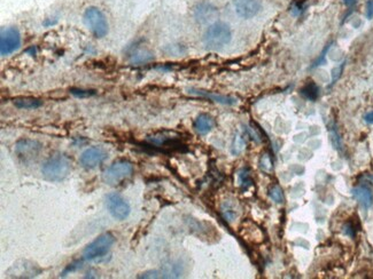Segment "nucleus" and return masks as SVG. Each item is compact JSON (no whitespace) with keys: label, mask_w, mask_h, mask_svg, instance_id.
<instances>
[{"label":"nucleus","mask_w":373,"mask_h":279,"mask_svg":"<svg viewBox=\"0 0 373 279\" xmlns=\"http://www.w3.org/2000/svg\"><path fill=\"white\" fill-rule=\"evenodd\" d=\"M232 39V31L228 23L217 21L204 32L203 44L208 49L219 50L229 45Z\"/></svg>","instance_id":"nucleus-1"},{"label":"nucleus","mask_w":373,"mask_h":279,"mask_svg":"<svg viewBox=\"0 0 373 279\" xmlns=\"http://www.w3.org/2000/svg\"><path fill=\"white\" fill-rule=\"evenodd\" d=\"M71 171V163L63 155H54L43 164L44 178L52 182H60L67 178Z\"/></svg>","instance_id":"nucleus-2"},{"label":"nucleus","mask_w":373,"mask_h":279,"mask_svg":"<svg viewBox=\"0 0 373 279\" xmlns=\"http://www.w3.org/2000/svg\"><path fill=\"white\" fill-rule=\"evenodd\" d=\"M133 174V165L127 160H119L111 165L102 174V180L106 185L115 186L129 179Z\"/></svg>","instance_id":"nucleus-3"},{"label":"nucleus","mask_w":373,"mask_h":279,"mask_svg":"<svg viewBox=\"0 0 373 279\" xmlns=\"http://www.w3.org/2000/svg\"><path fill=\"white\" fill-rule=\"evenodd\" d=\"M84 23L97 38H104L108 34V22L105 14L97 7H89L84 12Z\"/></svg>","instance_id":"nucleus-4"},{"label":"nucleus","mask_w":373,"mask_h":279,"mask_svg":"<svg viewBox=\"0 0 373 279\" xmlns=\"http://www.w3.org/2000/svg\"><path fill=\"white\" fill-rule=\"evenodd\" d=\"M115 243V237L111 232L102 233L96 238L92 243L84 248L83 256L85 260H94L98 258H101L105 254H107L109 249Z\"/></svg>","instance_id":"nucleus-5"},{"label":"nucleus","mask_w":373,"mask_h":279,"mask_svg":"<svg viewBox=\"0 0 373 279\" xmlns=\"http://www.w3.org/2000/svg\"><path fill=\"white\" fill-rule=\"evenodd\" d=\"M21 35L16 28L1 29L0 34V54L1 56H7L20 48Z\"/></svg>","instance_id":"nucleus-6"},{"label":"nucleus","mask_w":373,"mask_h":279,"mask_svg":"<svg viewBox=\"0 0 373 279\" xmlns=\"http://www.w3.org/2000/svg\"><path fill=\"white\" fill-rule=\"evenodd\" d=\"M106 205L109 213L116 220H125L131 212V207L127 201L119 193H111L106 198Z\"/></svg>","instance_id":"nucleus-7"},{"label":"nucleus","mask_w":373,"mask_h":279,"mask_svg":"<svg viewBox=\"0 0 373 279\" xmlns=\"http://www.w3.org/2000/svg\"><path fill=\"white\" fill-rule=\"evenodd\" d=\"M107 158V152L101 146H92L86 149L79 157V163L84 168L92 170L100 165Z\"/></svg>","instance_id":"nucleus-8"},{"label":"nucleus","mask_w":373,"mask_h":279,"mask_svg":"<svg viewBox=\"0 0 373 279\" xmlns=\"http://www.w3.org/2000/svg\"><path fill=\"white\" fill-rule=\"evenodd\" d=\"M236 13L243 18H253L261 12V0H233Z\"/></svg>","instance_id":"nucleus-9"},{"label":"nucleus","mask_w":373,"mask_h":279,"mask_svg":"<svg viewBox=\"0 0 373 279\" xmlns=\"http://www.w3.org/2000/svg\"><path fill=\"white\" fill-rule=\"evenodd\" d=\"M39 273L40 269L37 264L29 261H20L7 271V275L14 278H31L37 276Z\"/></svg>","instance_id":"nucleus-10"},{"label":"nucleus","mask_w":373,"mask_h":279,"mask_svg":"<svg viewBox=\"0 0 373 279\" xmlns=\"http://www.w3.org/2000/svg\"><path fill=\"white\" fill-rule=\"evenodd\" d=\"M40 145L37 141H32V140H21L16 143V153L20 157H23L24 159L27 158H32L37 155L40 150Z\"/></svg>","instance_id":"nucleus-11"},{"label":"nucleus","mask_w":373,"mask_h":279,"mask_svg":"<svg viewBox=\"0 0 373 279\" xmlns=\"http://www.w3.org/2000/svg\"><path fill=\"white\" fill-rule=\"evenodd\" d=\"M215 125H216V122H215L213 117L208 115V113H201V115L196 117L194 124H193V127H194L197 134L206 135L213 130Z\"/></svg>","instance_id":"nucleus-12"},{"label":"nucleus","mask_w":373,"mask_h":279,"mask_svg":"<svg viewBox=\"0 0 373 279\" xmlns=\"http://www.w3.org/2000/svg\"><path fill=\"white\" fill-rule=\"evenodd\" d=\"M353 196L364 208H370L373 205V193L368 186H360L353 189Z\"/></svg>","instance_id":"nucleus-13"},{"label":"nucleus","mask_w":373,"mask_h":279,"mask_svg":"<svg viewBox=\"0 0 373 279\" xmlns=\"http://www.w3.org/2000/svg\"><path fill=\"white\" fill-rule=\"evenodd\" d=\"M189 93L194 94V95H199V96H202V97H206V98H209V100L216 102V103H221V104H225V105H233V104L237 103V100L235 97L226 96V95L209 93V92L201 91V90H191Z\"/></svg>","instance_id":"nucleus-14"},{"label":"nucleus","mask_w":373,"mask_h":279,"mask_svg":"<svg viewBox=\"0 0 373 279\" xmlns=\"http://www.w3.org/2000/svg\"><path fill=\"white\" fill-rule=\"evenodd\" d=\"M300 93H301L302 96L306 97L307 100L316 101L317 98L319 97L320 91H319V87H318L316 83L309 82L308 84H306V85L301 88Z\"/></svg>","instance_id":"nucleus-15"},{"label":"nucleus","mask_w":373,"mask_h":279,"mask_svg":"<svg viewBox=\"0 0 373 279\" xmlns=\"http://www.w3.org/2000/svg\"><path fill=\"white\" fill-rule=\"evenodd\" d=\"M14 105L19 109H37L43 104V102L35 97H19L13 101Z\"/></svg>","instance_id":"nucleus-16"},{"label":"nucleus","mask_w":373,"mask_h":279,"mask_svg":"<svg viewBox=\"0 0 373 279\" xmlns=\"http://www.w3.org/2000/svg\"><path fill=\"white\" fill-rule=\"evenodd\" d=\"M215 13H216V10H215L214 7L208 5V3H201L195 10V16L197 18V21L206 22L208 20H210V18L214 16Z\"/></svg>","instance_id":"nucleus-17"},{"label":"nucleus","mask_w":373,"mask_h":279,"mask_svg":"<svg viewBox=\"0 0 373 279\" xmlns=\"http://www.w3.org/2000/svg\"><path fill=\"white\" fill-rule=\"evenodd\" d=\"M245 149H246V140H245L243 135H237L235 140H233L231 152L235 156H238V155H240Z\"/></svg>","instance_id":"nucleus-18"},{"label":"nucleus","mask_w":373,"mask_h":279,"mask_svg":"<svg viewBox=\"0 0 373 279\" xmlns=\"http://www.w3.org/2000/svg\"><path fill=\"white\" fill-rule=\"evenodd\" d=\"M131 61L133 62V63H144V62H147L149 60H152V54L148 53L147 50H144V52H141V50H136V53H132L131 54Z\"/></svg>","instance_id":"nucleus-19"},{"label":"nucleus","mask_w":373,"mask_h":279,"mask_svg":"<svg viewBox=\"0 0 373 279\" xmlns=\"http://www.w3.org/2000/svg\"><path fill=\"white\" fill-rule=\"evenodd\" d=\"M269 196L273 201H276L278 204H281L284 201V192L278 185L272 186L271 188H270Z\"/></svg>","instance_id":"nucleus-20"},{"label":"nucleus","mask_w":373,"mask_h":279,"mask_svg":"<svg viewBox=\"0 0 373 279\" xmlns=\"http://www.w3.org/2000/svg\"><path fill=\"white\" fill-rule=\"evenodd\" d=\"M222 213H223V215H224V218L228 220V221H233V220H235V218L237 216L236 207L233 206V205L229 204V203L223 205Z\"/></svg>","instance_id":"nucleus-21"},{"label":"nucleus","mask_w":373,"mask_h":279,"mask_svg":"<svg viewBox=\"0 0 373 279\" xmlns=\"http://www.w3.org/2000/svg\"><path fill=\"white\" fill-rule=\"evenodd\" d=\"M259 166H261L262 170L265 171V172L272 171V167H273L272 159H271V157L268 155V153H264V155L262 156L261 160H259Z\"/></svg>","instance_id":"nucleus-22"},{"label":"nucleus","mask_w":373,"mask_h":279,"mask_svg":"<svg viewBox=\"0 0 373 279\" xmlns=\"http://www.w3.org/2000/svg\"><path fill=\"white\" fill-rule=\"evenodd\" d=\"M239 181H240V186H245V188L249 186L251 183L249 172H248L247 170H241L239 172Z\"/></svg>","instance_id":"nucleus-23"},{"label":"nucleus","mask_w":373,"mask_h":279,"mask_svg":"<svg viewBox=\"0 0 373 279\" xmlns=\"http://www.w3.org/2000/svg\"><path fill=\"white\" fill-rule=\"evenodd\" d=\"M70 93L77 97H90L93 96L96 94V92L89 90H79V88H71Z\"/></svg>","instance_id":"nucleus-24"},{"label":"nucleus","mask_w":373,"mask_h":279,"mask_svg":"<svg viewBox=\"0 0 373 279\" xmlns=\"http://www.w3.org/2000/svg\"><path fill=\"white\" fill-rule=\"evenodd\" d=\"M365 14H367V17L369 20L373 18V0H369L367 2V13Z\"/></svg>","instance_id":"nucleus-25"},{"label":"nucleus","mask_w":373,"mask_h":279,"mask_svg":"<svg viewBox=\"0 0 373 279\" xmlns=\"http://www.w3.org/2000/svg\"><path fill=\"white\" fill-rule=\"evenodd\" d=\"M343 231H345V233L348 234L349 237H355V233H356V230H355V228L353 227V225H350V223L345 226V229H343Z\"/></svg>","instance_id":"nucleus-26"},{"label":"nucleus","mask_w":373,"mask_h":279,"mask_svg":"<svg viewBox=\"0 0 373 279\" xmlns=\"http://www.w3.org/2000/svg\"><path fill=\"white\" fill-rule=\"evenodd\" d=\"M159 271H147V273L142 274L139 278H159Z\"/></svg>","instance_id":"nucleus-27"},{"label":"nucleus","mask_w":373,"mask_h":279,"mask_svg":"<svg viewBox=\"0 0 373 279\" xmlns=\"http://www.w3.org/2000/svg\"><path fill=\"white\" fill-rule=\"evenodd\" d=\"M364 119L368 124H373V111L368 112L367 115L364 116Z\"/></svg>","instance_id":"nucleus-28"},{"label":"nucleus","mask_w":373,"mask_h":279,"mask_svg":"<svg viewBox=\"0 0 373 279\" xmlns=\"http://www.w3.org/2000/svg\"><path fill=\"white\" fill-rule=\"evenodd\" d=\"M356 1L357 0H343V2H345L347 6H354Z\"/></svg>","instance_id":"nucleus-29"}]
</instances>
